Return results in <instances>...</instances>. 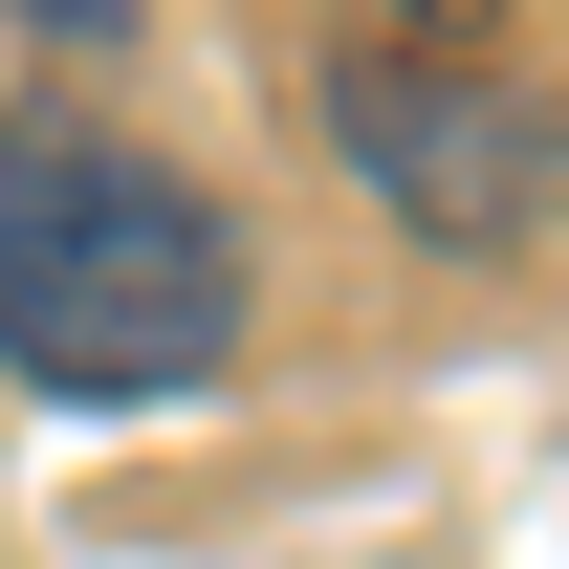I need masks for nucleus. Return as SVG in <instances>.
Here are the masks:
<instances>
[{"label":"nucleus","mask_w":569,"mask_h":569,"mask_svg":"<svg viewBox=\"0 0 569 569\" xmlns=\"http://www.w3.org/2000/svg\"><path fill=\"white\" fill-rule=\"evenodd\" d=\"M241 351V219L88 110H0V372L67 417H153Z\"/></svg>","instance_id":"nucleus-1"},{"label":"nucleus","mask_w":569,"mask_h":569,"mask_svg":"<svg viewBox=\"0 0 569 569\" xmlns=\"http://www.w3.org/2000/svg\"><path fill=\"white\" fill-rule=\"evenodd\" d=\"M329 153H351L372 198L417 219V241H526L548 219V110L482 67H438V44H372V67H329Z\"/></svg>","instance_id":"nucleus-2"},{"label":"nucleus","mask_w":569,"mask_h":569,"mask_svg":"<svg viewBox=\"0 0 569 569\" xmlns=\"http://www.w3.org/2000/svg\"><path fill=\"white\" fill-rule=\"evenodd\" d=\"M395 22H503V0H395Z\"/></svg>","instance_id":"nucleus-4"},{"label":"nucleus","mask_w":569,"mask_h":569,"mask_svg":"<svg viewBox=\"0 0 569 569\" xmlns=\"http://www.w3.org/2000/svg\"><path fill=\"white\" fill-rule=\"evenodd\" d=\"M22 44H132V0H0Z\"/></svg>","instance_id":"nucleus-3"}]
</instances>
